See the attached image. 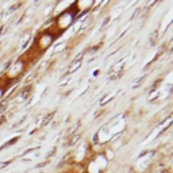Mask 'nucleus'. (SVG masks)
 Here are the masks:
<instances>
[{"mask_svg": "<svg viewBox=\"0 0 173 173\" xmlns=\"http://www.w3.org/2000/svg\"><path fill=\"white\" fill-rule=\"evenodd\" d=\"M156 39H157V31H156V33H153V39H150V42H152V45H154V42H156Z\"/></svg>", "mask_w": 173, "mask_h": 173, "instance_id": "nucleus-8", "label": "nucleus"}, {"mask_svg": "<svg viewBox=\"0 0 173 173\" xmlns=\"http://www.w3.org/2000/svg\"><path fill=\"white\" fill-rule=\"evenodd\" d=\"M31 87L30 85H27L26 88H23V91H22V99H27V97L30 96V93H31Z\"/></svg>", "mask_w": 173, "mask_h": 173, "instance_id": "nucleus-2", "label": "nucleus"}, {"mask_svg": "<svg viewBox=\"0 0 173 173\" xmlns=\"http://www.w3.org/2000/svg\"><path fill=\"white\" fill-rule=\"evenodd\" d=\"M3 31H4V27H0V35L3 34Z\"/></svg>", "mask_w": 173, "mask_h": 173, "instance_id": "nucleus-10", "label": "nucleus"}, {"mask_svg": "<svg viewBox=\"0 0 173 173\" xmlns=\"http://www.w3.org/2000/svg\"><path fill=\"white\" fill-rule=\"evenodd\" d=\"M160 83H161V80H157V81H156V83H154V84H153V87H152V91H154V88H156L157 85H158V84H160Z\"/></svg>", "mask_w": 173, "mask_h": 173, "instance_id": "nucleus-9", "label": "nucleus"}, {"mask_svg": "<svg viewBox=\"0 0 173 173\" xmlns=\"http://www.w3.org/2000/svg\"><path fill=\"white\" fill-rule=\"evenodd\" d=\"M53 116H54V114H53V112H52V114H49V115H46L45 119H43V122H42V124H48L49 122L53 119Z\"/></svg>", "mask_w": 173, "mask_h": 173, "instance_id": "nucleus-6", "label": "nucleus"}, {"mask_svg": "<svg viewBox=\"0 0 173 173\" xmlns=\"http://www.w3.org/2000/svg\"><path fill=\"white\" fill-rule=\"evenodd\" d=\"M143 81H145V77H141V78H138V80H137V81H135V83L133 84V88H138V87L141 85V84L143 83Z\"/></svg>", "mask_w": 173, "mask_h": 173, "instance_id": "nucleus-7", "label": "nucleus"}, {"mask_svg": "<svg viewBox=\"0 0 173 173\" xmlns=\"http://www.w3.org/2000/svg\"><path fill=\"white\" fill-rule=\"evenodd\" d=\"M81 61H83V54H80L77 57V59H74L73 62H72L70 65H69V69H68V73H72L73 70H76V69H78V67H80Z\"/></svg>", "mask_w": 173, "mask_h": 173, "instance_id": "nucleus-1", "label": "nucleus"}, {"mask_svg": "<svg viewBox=\"0 0 173 173\" xmlns=\"http://www.w3.org/2000/svg\"><path fill=\"white\" fill-rule=\"evenodd\" d=\"M7 107H8V100H3V102L0 103V114H3Z\"/></svg>", "mask_w": 173, "mask_h": 173, "instance_id": "nucleus-4", "label": "nucleus"}, {"mask_svg": "<svg viewBox=\"0 0 173 173\" xmlns=\"http://www.w3.org/2000/svg\"><path fill=\"white\" fill-rule=\"evenodd\" d=\"M18 141H19V137H15V138H12L11 141H8V142H5V145H3V146L0 147V150L5 149V147H8V146H11V145H14L15 142H18Z\"/></svg>", "mask_w": 173, "mask_h": 173, "instance_id": "nucleus-3", "label": "nucleus"}, {"mask_svg": "<svg viewBox=\"0 0 173 173\" xmlns=\"http://www.w3.org/2000/svg\"><path fill=\"white\" fill-rule=\"evenodd\" d=\"M80 138V134H76V135H73V137L70 138V139L68 141V145L70 146V145H74V142H77V139Z\"/></svg>", "mask_w": 173, "mask_h": 173, "instance_id": "nucleus-5", "label": "nucleus"}]
</instances>
